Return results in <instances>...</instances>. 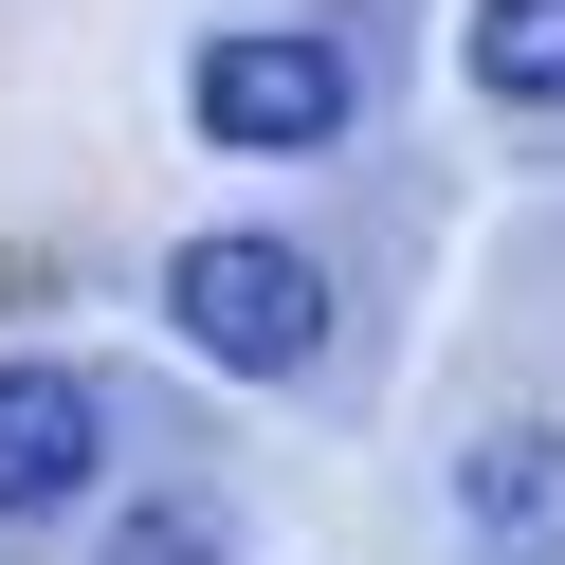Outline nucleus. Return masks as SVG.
Instances as JSON below:
<instances>
[{
    "instance_id": "obj_5",
    "label": "nucleus",
    "mask_w": 565,
    "mask_h": 565,
    "mask_svg": "<svg viewBox=\"0 0 565 565\" xmlns=\"http://www.w3.org/2000/svg\"><path fill=\"white\" fill-rule=\"evenodd\" d=\"M456 55H475L492 110H565V0H475V19H456Z\"/></svg>"
},
{
    "instance_id": "obj_2",
    "label": "nucleus",
    "mask_w": 565,
    "mask_h": 565,
    "mask_svg": "<svg viewBox=\"0 0 565 565\" xmlns=\"http://www.w3.org/2000/svg\"><path fill=\"white\" fill-rule=\"evenodd\" d=\"M164 329H183L220 383H310V365H329V256H310V237L220 220V237L164 256Z\"/></svg>"
},
{
    "instance_id": "obj_4",
    "label": "nucleus",
    "mask_w": 565,
    "mask_h": 565,
    "mask_svg": "<svg viewBox=\"0 0 565 565\" xmlns=\"http://www.w3.org/2000/svg\"><path fill=\"white\" fill-rule=\"evenodd\" d=\"M456 547L565 565V419H492V438H456Z\"/></svg>"
},
{
    "instance_id": "obj_6",
    "label": "nucleus",
    "mask_w": 565,
    "mask_h": 565,
    "mask_svg": "<svg viewBox=\"0 0 565 565\" xmlns=\"http://www.w3.org/2000/svg\"><path fill=\"white\" fill-rule=\"evenodd\" d=\"M92 565H237V511H220V475H164V492H128V511L92 529Z\"/></svg>"
},
{
    "instance_id": "obj_3",
    "label": "nucleus",
    "mask_w": 565,
    "mask_h": 565,
    "mask_svg": "<svg viewBox=\"0 0 565 565\" xmlns=\"http://www.w3.org/2000/svg\"><path fill=\"white\" fill-rule=\"evenodd\" d=\"M92 475H110V383L55 347H0V529L92 511Z\"/></svg>"
},
{
    "instance_id": "obj_1",
    "label": "nucleus",
    "mask_w": 565,
    "mask_h": 565,
    "mask_svg": "<svg viewBox=\"0 0 565 565\" xmlns=\"http://www.w3.org/2000/svg\"><path fill=\"white\" fill-rule=\"evenodd\" d=\"M183 128L220 164H310L365 128V38H310V19H220L183 55Z\"/></svg>"
}]
</instances>
